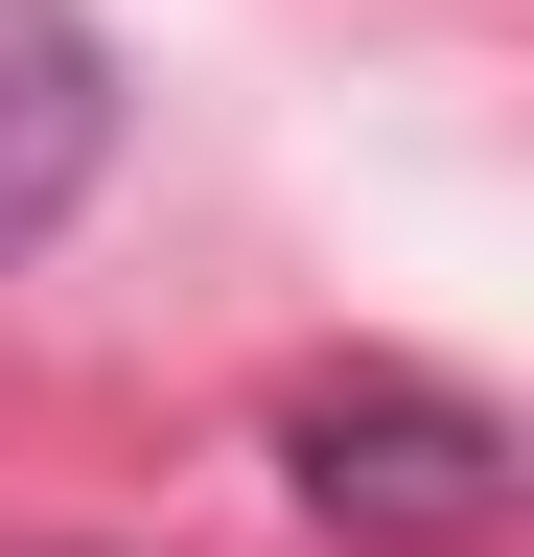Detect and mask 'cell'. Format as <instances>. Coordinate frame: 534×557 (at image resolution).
Returning a JSON list of instances; mask_svg holds the SVG:
<instances>
[{"label": "cell", "mask_w": 534, "mask_h": 557, "mask_svg": "<svg viewBox=\"0 0 534 557\" xmlns=\"http://www.w3.org/2000/svg\"><path fill=\"white\" fill-rule=\"evenodd\" d=\"M280 487L325 557H511L534 534V442L464 372H419V348H349V372L280 395Z\"/></svg>", "instance_id": "1"}, {"label": "cell", "mask_w": 534, "mask_h": 557, "mask_svg": "<svg viewBox=\"0 0 534 557\" xmlns=\"http://www.w3.org/2000/svg\"><path fill=\"white\" fill-rule=\"evenodd\" d=\"M116 139H140L116 24H94V0H0V278H24V256L116 186Z\"/></svg>", "instance_id": "2"}, {"label": "cell", "mask_w": 534, "mask_h": 557, "mask_svg": "<svg viewBox=\"0 0 534 557\" xmlns=\"http://www.w3.org/2000/svg\"><path fill=\"white\" fill-rule=\"evenodd\" d=\"M0 557H116V534H0Z\"/></svg>", "instance_id": "3"}]
</instances>
